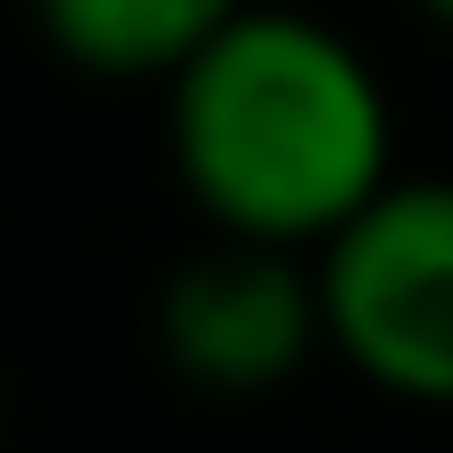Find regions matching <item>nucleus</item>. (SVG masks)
<instances>
[{
	"instance_id": "f03ea898",
	"label": "nucleus",
	"mask_w": 453,
	"mask_h": 453,
	"mask_svg": "<svg viewBox=\"0 0 453 453\" xmlns=\"http://www.w3.org/2000/svg\"><path fill=\"white\" fill-rule=\"evenodd\" d=\"M327 353L378 395L453 403V177H387L319 243Z\"/></svg>"
},
{
	"instance_id": "7ed1b4c3",
	"label": "nucleus",
	"mask_w": 453,
	"mask_h": 453,
	"mask_svg": "<svg viewBox=\"0 0 453 453\" xmlns=\"http://www.w3.org/2000/svg\"><path fill=\"white\" fill-rule=\"evenodd\" d=\"M160 361L202 395H269L303 378L311 353H327V294L319 260L303 243H260V235H219L185 252L151 311Z\"/></svg>"
},
{
	"instance_id": "f257e3e1",
	"label": "nucleus",
	"mask_w": 453,
	"mask_h": 453,
	"mask_svg": "<svg viewBox=\"0 0 453 453\" xmlns=\"http://www.w3.org/2000/svg\"><path fill=\"white\" fill-rule=\"evenodd\" d=\"M168 168L211 226L319 252L395 177V101L336 26L252 0L168 76Z\"/></svg>"
},
{
	"instance_id": "20e7f679",
	"label": "nucleus",
	"mask_w": 453,
	"mask_h": 453,
	"mask_svg": "<svg viewBox=\"0 0 453 453\" xmlns=\"http://www.w3.org/2000/svg\"><path fill=\"white\" fill-rule=\"evenodd\" d=\"M34 34L76 76L101 84H168L211 34H226L252 0H26Z\"/></svg>"
},
{
	"instance_id": "39448f33",
	"label": "nucleus",
	"mask_w": 453,
	"mask_h": 453,
	"mask_svg": "<svg viewBox=\"0 0 453 453\" xmlns=\"http://www.w3.org/2000/svg\"><path fill=\"white\" fill-rule=\"evenodd\" d=\"M411 9H420V17H428L437 34H453V0H411Z\"/></svg>"
}]
</instances>
